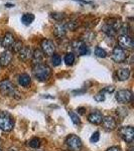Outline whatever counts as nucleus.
Wrapping results in <instances>:
<instances>
[{
    "mask_svg": "<svg viewBox=\"0 0 134 151\" xmlns=\"http://www.w3.org/2000/svg\"><path fill=\"white\" fill-rule=\"evenodd\" d=\"M32 74L36 80L40 82H45L50 79V75H52V70L47 65H35L32 69Z\"/></svg>",
    "mask_w": 134,
    "mask_h": 151,
    "instance_id": "nucleus-1",
    "label": "nucleus"
},
{
    "mask_svg": "<svg viewBox=\"0 0 134 151\" xmlns=\"http://www.w3.org/2000/svg\"><path fill=\"white\" fill-rule=\"evenodd\" d=\"M14 127V120L12 116L5 111H0V129L9 132Z\"/></svg>",
    "mask_w": 134,
    "mask_h": 151,
    "instance_id": "nucleus-2",
    "label": "nucleus"
},
{
    "mask_svg": "<svg viewBox=\"0 0 134 151\" xmlns=\"http://www.w3.org/2000/svg\"><path fill=\"white\" fill-rule=\"evenodd\" d=\"M0 92L4 96H9V97H14L17 94L15 86L9 80H3V81L0 82Z\"/></svg>",
    "mask_w": 134,
    "mask_h": 151,
    "instance_id": "nucleus-3",
    "label": "nucleus"
},
{
    "mask_svg": "<svg viewBox=\"0 0 134 151\" xmlns=\"http://www.w3.org/2000/svg\"><path fill=\"white\" fill-rule=\"evenodd\" d=\"M66 143H67L68 147L72 151H80L82 149V146H83L82 140L80 139L77 135H74V134L70 135L69 137L67 138Z\"/></svg>",
    "mask_w": 134,
    "mask_h": 151,
    "instance_id": "nucleus-4",
    "label": "nucleus"
},
{
    "mask_svg": "<svg viewBox=\"0 0 134 151\" xmlns=\"http://www.w3.org/2000/svg\"><path fill=\"white\" fill-rule=\"evenodd\" d=\"M119 135L127 143H132L134 139V128L131 126H124L119 129Z\"/></svg>",
    "mask_w": 134,
    "mask_h": 151,
    "instance_id": "nucleus-5",
    "label": "nucleus"
},
{
    "mask_svg": "<svg viewBox=\"0 0 134 151\" xmlns=\"http://www.w3.org/2000/svg\"><path fill=\"white\" fill-rule=\"evenodd\" d=\"M132 93L129 90H119L115 95V98L118 103L127 104L132 101Z\"/></svg>",
    "mask_w": 134,
    "mask_h": 151,
    "instance_id": "nucleus-6",
    "label": "nucleus"
},
{
    "mask_svg": "<svg viewBox=\"0 0 134 151\" xmlns=\"http://www.w3.org/2000/svg\"><path fill=\"white\" fill-rule=\"evenodd\" d=\"M112 58H113L114 62L120 64V63L125 62L126 58H127V55H126L125 50L122 47L117 45V47H114L113 52H112Z\"/></svg>",
    "mask_w": 134,
    "mask_h": 151,
    "instance_id": "nucleus-7",
    "label": "nucleus"
},
{
    "mask_svg": "<svg viewBox=\"0 0 134 151\" xmlns=\"http://www.w3.org/2000/svg\"><path fill=\"white\" fill-rule=\"evenodd\" d=\"M41 50H43V52L47 55H55V43L53 42L52 40H43L41 41Z\"/></svg>",
    "mask_w": 134,
    "mask_h": 151,
    "instance_id": "nucleus-8",
    "label": "nucleus"
},
{
    "mask_svg": "<svg viewBox=\"0 0 134 151\" xmlns=\"http://www.w3.org/2000/svg\"><path fill=\"white\" fill-rule=\"evenodd\" d=\"M118 41H119L120 47L122 48H128V50H131V48H133V47H134L133 40L128 35H120L118 36Z\"/></svg>",
    "mask_w": 134,
    "mask_h": 151,
    "instance_id": "nucleus-9",
    "label": "nucleus"
},
{
    "mask_svg": "<svg viewBox=\"0 0 134 151\" xmlns=\"http://www.w3.org/2000/svg\"><path fill=\"white\" fill-rule=\"evenodd\" d=\"M15 41L14 40V35H12L11 32H7L5 33V35L2 37L1 40V47L5 50H8V48L11 47V45H13V42Z\"/></svg>",
    "mask_w": 134,
    "mask_h": 151,
    "instance_id": "nucleus-10",
    "label": "nucleus"
},
{
    "mask_svg": "<svg viewBox=\"0 0 134 151\" xmlns=\"http://www.w3.org/2000/svg\"><path fill=\"white\" fill-rule=\"evenodd\" d=\"M102 124H103L104 129L107 131H112L116 128V121L110 116H106L105 118H103Z\"/></svg>",
    "mask_w": 134,
    "mask_h": 151,
    "instance_id": "nucleus-11",
    "label": "nucleus"
},
{
    "mask_svg": "<svg viewBox=\"0 0 134 151\" xmlns=\"http://www.w3.org/2000/svg\"><path fill=\"white\" fill-rule=\"evenodd\" d=\"M18 57L19 60H23V62H27L32 57V50L29 47H23L20 50V52H18Z\"/></svg>",
    "mask_w": 134,
    "mask_h": 151,
    "instance_id": "nucleus-12",
    "label": "nucleus"
},
{
    "mask_svg": "<svg viewBox=\"0 0 134 151\" xmlns=\"http://www.w3.org/2000/svg\"><path fill=\"white\" fill-rule=\"evenodd\" d=\"M88 120H89L90 123L94 124V125H99V124L102 123V120H103V115H102L100 112L95 111L92 112L89 116H88Z\"/></svg>",
    "mask_w": 134,
    "mask_h": 151,
    "instance_id": "nucleus-13",
    "label": "nucleus"
},
{
    "mask_svg": "<svg viewBox=\"0 0 134 151\" xmlns=\"http://www.w3.org/2000/svg\"><path fill=\"white\" fill-rule=\"evenodd\" d=\"M68 31L67 25H66V22H61L55 24V29H53V32H55V35L58 36V37H63V36L66 35Z\"/></svg>",
    "mask_w": 134,
    "mask_h": 151,
    "instance_id": "nucleus-14",
    "label": "nucleus"
},
{
    "mask_svg": "<svg viewBox=\"0 0 134 151\" xmlns=\"http://www.w3.org/2000/svg\"><path fill=\"white\" fill-rule=\"evenodd\" d=\"M11 60H12V53L10 52H8V50L2 52L1 55H0V65L2 68L7 67L11 63Z\"/></svg>",
    "mask_w": 134,
    "mask_h": 151,
    "instance_id": "nucleus-15",
    "label": "nucleus"
},
{
    "mask_svg": "<svg viewBox=\"0 0 134 151\" xmlns=\"http://www.w3.org/2000/svg\"><path fill=\"white\" fill-rule=\"evenodd\" d=\"M129 77H130V70H129V69L123 68V69H119L117 70V78L120 81H126V80L129 79Z\"/></svg>",
    "mask_w": 134,
    "mask_h": 151,
    "instance_id": "nucleus-16",
    "label": "nucleus"
},
{
    "mask_svg": "<svg viewBox=\"0 0 134 151\" xmlns=\"http://www.w3.org/2000/svg\"><path fill=\"white\" fill-rule=\"evenodd\" d=\"M32 63L35 65H40L41 64V62L43 60V52H40V50H35V52H32Z\"/></svg>",
    "mask_w": 134,
    "mask_h": 151,
    "instance_id": "nucleus-17",
    "label": "nucleus"
},
{
    "mask_svg": "<svg viewBox=\"0 0 134 151\" xmlns=\"http://www.w3.org/2000/svg\"><path fill=\"white\" fill-rule=\"evenodd\" d=\"M18 83H19V85H21L22 87L27 88L29 85H30L31 79H30V77H29L28 75L22 74V75H20L18 77Z\"/></svg>",
    "mask_w": 134,
    "mask_h": 151,
    "instance_id": "nucleus-18",
    "label": "nucleus"
},
{
    "mask_svg": "<svg viewBox=\"0 0 134 151\" xmlns=\"http://www.w3.org/2000/svg\"><path fill=\"white\" fill-rule=\"evenodd\" d=\"M35 20V15L32 13H24L22 16H21V22H22L24 25H29L32 21Z\"/></svg>",
    "mask_w": 134,
    "mask_h": 151,
    "instance_id": "nucleus-19",
    "label": "nucleus"
},
{
    "mask_svg": "<svg viewBox=\"0 0 134 151\" xmlns=\"http://www.w3.org/2000/svg\"><path fill=\"white\" fill-rule=\"evenodd\" d=\"M102 29H103L104 32L107 33V35H110V36H114V35H116V30L113 27H112V26L109 23L105 24V25H104L103 27H102Z\"/></svg>",
    "mask_w": 134,
    "mask_h": 151,
    "instance_id": "nucleus-20",
    "label": "nucleus"
},
{
    "mask_svg": "<svg viewBox=\"0 0 134 151\" xmlns=\"http://www.w3.org/2000/svg\"><path fill=\"white\" fill-rule=\"evenodd\" d=\"M23 47V45H22V41L21 40H16L13 42V45H11V48L12 50H13V52H20V50Z\"/></svg>",
    "mask_w": 134,
    "mask_h": 151,
    "instance_id": "nucleus-21",
    "label": "nucleus"
},
{
    "mask_svg": "<svg viewBox=\"0 0 134 151\" xmlns=\"http://www.w3.org/2000/svg\"><path fill=\"white\" fill-rule=\"evenodd\" d=\"M65 63L67 65H72L73 64L75 63V55L74 53H67V55H65Z\"/></svg>",
    "mask_w": 134,
    "mask_h": 151,
    "instance_id": "nucleus-22",
    "label": "nucleus"
},
{
    "mask_svg": "<svg viewBox=\"0 0 134 151\" xmlns=\"http://www.w3.org/2000/svg\"><path fill=\"white\" fill-rule=\"evenodd\" d=\"M69 115L74 124H76V125H80L81 124V120H80V117L78 116V114L74 113V112H69Z\"/></svg>",
    "mask_w": 134,
    "mask_h": 151,
    "instance_id": "nucleus-23",
    "label": "nucleus"
},
{
    "mask_svg": "<svg viewBox=\"0 0 134 151\" xmlns=\"http://www.w3.org/2000/svg\"><path fill=\"white\" fill-rule=\"evenodd\" d=\"M95 55H96L98 58H102L107 57V52L103 50V48H101L99 47H97L96 48H95Z\"/></svg>",
    "mask_w": 134,
    "mask_h": 151,
    "instance_id": "nucleus-24",
    "label": "nucleus"
},
{
    "mask_svg": "<svg viewBox=\"0 0 134 151\" xmlns=\"http://www.w3.org/2000/svg\"><path fill=\"white\" fill-rule=\"evenodd\" d=\"M77 52H78V53H79L80 55H86L88 53V47L85 45L84 42H83L82 45L79 47V48H78Z\"/></svg>",
    "mask_w": 134,
    "mask_h": 151,
    "instance_id": "nucleus-25",
    "label": "nucleus"
},
{
    "mask_svg": "<svg viewBox=\"0 0 134 151\" xmlns=\"http://www.w3.org/2000/svg\"><path fill=\"white\" fill-rule=\"evenodd\" d=\"M28 145L30 146L31 148H38L40 146V140L37 139V138H33L28 142Z\"/></svg>",
    "mask_w": 134,
    "mask_h": 151,
    "instance_id": "nucleus-26",
    "label": "nucleus"
},
{
    "mask_svg": "<svg viewBox=\"0 0 134 151\" xmlns=\"http://www.w3.org/2000/svg\"><path fill=\"white\" fill-rule=\"evenodd\" d=\"M94 99H95V101H97V102H104L105 101V93H104L103 91H101V92H99L98 94H96L94 96Z\"/></svg>",
    "mask_w": 134,
    "mask_h": 151,
    "instance_id": "nucleus-27",
    "label": "nucleus"
},
{
    "mask_svg": "<svg viewBox=\"0 0 134 151\" xmlns=\"http://www.w3.org/2000/svg\"><path fill=\"white\" fill-rule=\"evenodd\" d=\"M52 63L55 67H58V65H60V64L62 63V58H61V57L58 55H53Z\"/></svg>",
    "mask_w": 134,
    "mask_h": 151,
    "instance_id": "nucleus-28",
    "label": "nucleus"
},
{
    "mask_svg": "<svg viewBox=\"0 0 134 151\" xmlns=\"http://www.w3.org/2000/svg\"><path fill=\"white\" fill-rule=\"evenodd\" d=\"M52 16L53 18L55 19V20H62L63 18H64V13H58V12H53L52 13Z\"/></svg>",
    "mask_w": 134,
    "mask_h": 151,
    "instance_id": "nucleus-29",
    "label": "nucleus"
},
{
    "mask_svg": "<svg viewBox=\"0 0 134 151\" xmlns=\"http://www.w3.org/2000/svg\"><path fill=\"white\" fill-rule=\"evenodd\" d=\"M100 139V133L98 132V131H96V132L93 133V135L91 136V140L92 142H98Z\"/></svg>",
    "mask_w": 134,
    "mask_h": 151,
    "instance_id": "nucleus-30",
    "label": "nucleus"
},
{
    "mask_svg": "<svg viewBox=\"0 0 134 151\" xmlns=\"http://www.w3.org/2000/svg\"><path fill=\"white\" fill-rule=\"evenodd\" d=\"M114 90H115V88H114L113 86H108V87H106L105 89L102 90V91H103L105 94H111L114 92Z\"/></svg>",
    "mask_w": 134,
    "mask_h": 151,
    "instance_id": "nucleus-31",
    "label": "nucleus"
},
{
    "mask_svg": "<svg viewBox=\"0 0 134 151\" xmlns=\"http://www.w3.org/2000/svg\"><path fill=\"white\" fill-rule=\"evenodd\" d=\"M107 151H121V149L117 146H113V147H110L107 149Z\"/></svg>",
    "mask_w": 134,
    "mask_h": 151,
    "instance_id": "nucleus-32",
    "label": "nucleus"
},
{
    "mask_svg": "<svg viewBox=\"0 0 134 151\" xmlns=\"http://www.w3.org/2000/svg\"><path fill=\"white\" fill-rule=\"evenodd\" d=\"M76 1H80V2H83V3H86V4H90L91 2L88 1V0H76Z\"/></svg>",
    "mask_w": 134,
    "mask_h": 151,
    "instance_id": "nucleus-33",
    "label": "nucleus"
},
{
    "mask_svg": "<svg viewBox=\"0 0 134 151\" xmlns=\"http://www.w3.org/2000/svg\"><path fill=\"white\" fill-rule=\"evenodd\" d=\"M8 151H18V149L16 147H10Z\"/></svg>",
    "mask_w": 134,
    "mask_h": 151,
    "instance_id": "nucleus-34",
    "label": "nucleus"
},
{
    "mask_svg": "<svg viewBox=\"0 0 134 151\" xmlns=\"http://www.w3.org/2000/svg\"><path fill=\"white\" fill-rule=\"evenodd\" d=\"M84 110H85L84 108H80V109H78V111H79V113H81V114L84 113Z\"/></svg>",
    "mask_w": 134,
    "mask_h": 151,
    "instance_id": "nucleus-35",
    "label": "nucleus"
},
{
    "mask_svg": "<svg viewBox=\"0 0 134 151\" xmlns=\"http://www.w3.org/2000/svg\"><path fill=\"white\" fill-rule=\"evenodd\" d=\"M129 151H133V147H131L130 149H129Z\"/></svg>",
    "mask_w": 134,
    "mask_h": 151,
    "instance_id": "nucleus-36",
    "label": "nucleus"
},
{
    "mask_svg": "<svg viewBox=\"0 0 134 151\" xmlns=\"http://www.w3.org/2000/svg\"><path fill=\"white\" fill-rule=\"evenodd\" d=\"M0 151H2V150H1V149H0Z\"/></svg>",
    "mask_w": 134,
    "mask_h": 151,
    "instance_id": "nucleus-37",
    "label": "nucleus"
}]
</instances>
